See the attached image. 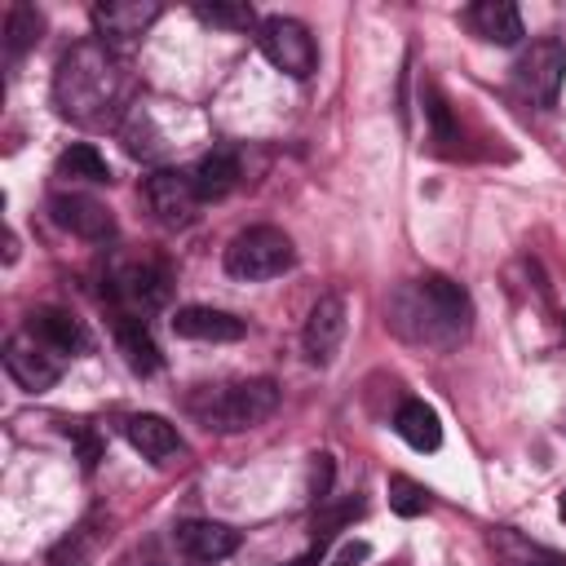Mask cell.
<instances>
[{"label":"cell","mask_w":566,"mask_h":566,"mask_svg":"<svg viewBox=\"0 0 566 566\" xmlns=\"http://www.w3.org/2000/svg\"><path fill=\"white\" fill-rule=\"evenodd\" d=\"M190 177H195L199 199H226V195L239 186V155L226 150V146H217V150H208V155L190 168Z\"/></svg>","instance_id":"20"},{"label":"cell","mask_w":566,"mask_h":566,"mask_svg":"<svg viewBox=\"0 0 566 566\" xmlns=\"http://www.w3.org/2000/svg\"><path fill=\"white\" fill-rule=\"evenodd\" d=\"M124 438H128L133 451H142V460H150V464H168L172 455L186 451L181 433H177L164 416H150V411L128 416V420H124Z\"/></svg>","instance_id":"14"},{"label":"cell","mask_w":566,"mask_h":566,"mask_svg":"<svg viewBox=\"0 0 566 566\" xmlns=\"http://www.w3.org/2000/svg\"><path fill=\"white\" fill-rule=\"evenodd\" d=\"M97 539H102V531H97V517H88V522H80L53 553H49V566H84L88 557H93V548H97Z\"/></svg>","instance_id":"23"},{"label":"cell","mask_w":566,"mask_h":566,"mask_svg":"<svg viewBox=\"0 0 566 566\" xmlns=\"http://www.w3.org/2000/svg\"><path fill=\"white\" fill-rule=\"evenodd\" d=\"M115 345H119L124 363H128L137 376H155V371H159V345H155L146 318H137V314H115Z\"/></svg>","instance_id":"18"},{"label":"cell","mask_w":566,"mask_h":566,"mask_svg":"<svg viewBox=\"0 0 566 566\" xmlns=\"http://www.w3.org/2000/svg\"><path fill=\"white\" fill-rule=\"evenodd\" d=\"M424 119H429V128H433V142H442V146L460 142V128H455V119H451V111H447V97H442L433 84L424 88Z\"/></svg>","instance_id":"26"},{"label":"cell","mask_w":566,"mask_h":566,"mask_svg":"<svg viewBox=\"0 0 566 566\" xmlns=\"http://www.w3.org/2000/svg\"><path fill=\"white\" fill-rule=\"evenodd\" d=\"M562 323H566V318H562Z\"/></svg>","instance_id":"32"},{"label":"cell","mask_w":566,"mask_h":566,"mask_svg":"<svg viewBox=\"0 0 566 566\" xmlns=\"http://www.w3.org/2000/svg\"><path fill=\"white\" fill-rule=\"evenodd\" d=\"M562 80H566V44L553 35L531 40L513 62V84L531 106H553L562 93Z\"/></svg>","instance_id":"7"},{"label":"cell","mask_w":566,"mask_h":566,"mask_svg":"<svg viewBox=\"0 0 566 566\" xmlns=\"http://www.w3.org/2000/svg\"><path fill=\"white\" fill-rule=\"evenodd\" d=\"M195 18L208 22V27H221V31H248L256 22L252 4H239V0H199Z\"/></svg>","instance_id":"24"},{"label":"cell","mask_w":566,"mask_h":566,"mask_svg":"<svg viewBox=\"0 0 566 566\" xmlns=\"http://www.w3.org/2000/svg\"><path fill=\"white\" fill-rule=\"evenodd\" d=\"M557 513H562V522H566V491H562V500H557Z\"/></svg>","instance_id":"31"},{"label":"cell","mask_w":566,"mask_h":566,"mask_svg":"<svg viewBox=\"0 0 566 566\" xmlns=\"http://www.w3.org/2000/svg\"><path fill=\"white\" fill-rule=\"evenodd\" d=\"M172 332L181 340H212V345H226V340H243L248 336V323L230 310H212V305H181L172 314Z\"/></svg>","instance_id":"13"},{"label":"cell","mask_w":566,"mask_h":566,"mask_svg":"<svg viewBox=\"0 0 566 566\" xmlns=\"http://www.w3.org/2000/svg\"><path fill=\"white\" fill-rule=\"evenodd\" d=\"M469 27L486 40V44H500V49H509V44H517L526 31H522V13H517V4H509V0H478L473 9H469Z\"/></svg>","instance_id":"17"},{"label":"cell","mask_w":566,"mask_h":566,"mask_svg":"<svg viewBox=\"0 0 566 566\" xmlns=\"http://www.w3.org/2000/svg\"><path fill=\"white\" fill-rule=\"evenodd\" d=\"M296 248L279 226H248L226 243V274L243 283H265L292 270Z\"/></svg>","instance_id":"4"},{"label":"cell","mask_w":566,"mask_h":566,"mask_svg":"<svg viewBox=\"0 0 566 566\" xmlns=\"http://www.w3.org/2000/svg\"><path fill=\"white\" fill-rule=\"evenodd\" d=\"M57 177L102 186V181H111V164H106L88 142H75L71 150H62V155H57Z\"/></svg>","instance_id":"21"},{"label":"cell","mask_w":566,"mask_h":566,"mask_svg":"<svg viewBox=\"0 0 566 566\" xmlns=\"http://www.w3.org/2000/svg\"><path fill=\"white\" fill-rule=\"evenodd\" d=\"M146 203H150V212L159 217V226H168V230H186L195 217H199V190H195V177L190 172H181V168H155L150 177H146Z\"/></svg>","instance_id":"8"},{"label":"cell","mask_w":566,"mask_h":566,"mask_svg":"<svg viewBox=\"0 0 566 566\" xmlns=\"http://www.w3.org/2000/svg\"><path fill=\"white\" fill-rule=\"evenodd\" d=\"M128 93V71L119 62V49L102 40H80L62 53L53 71V102L71 124L102 128L115 124Z\"/></svg>","instance_id":"1"},{"label":"cell","mask_w":566,"mask_h":566,"mask_svg":"<svg viewBox=\"0 0 566 566\" xmlns=\"http://www.w3.org/2000/svg\"><path fill=\"white\" fill-rule=\"evenodd\" d=\"M186 411L212 429V433H239V429H256L279 411V385L265 376L252 380H234V385H199L186 398Z\"/></svg>","instance_id":"3"},{"label":"cell","mask_w":566,"mask_h":566,"mask_svg":"<svg viewBox=\"0 0 566 566\" xmlns=\"http://www.w3.org/2000/svg\"><path fill=\"white\" fill-rule=\"evenodd\" d=\"M4 371L27 389V394H44L62 380V354H53L44 340H35L31 332H18L4 340Z\"/></svg>","instance_id":"9"},{"label":"cell","mask_w":566,"mask_h":566,"mask_svg":"<svg viewBox=\"0 0 566 566\" xmlns=\"http://www.w3.org/2000/svg\"><path fill=\"white\" fill-rule=\"evenodd\" d=\"M159 13L164 9L155 0H102V4H93V27H97V40L102 44L124 49V44L142 40L155 27Z\"/></svg>","instance_id":"10"},{"label":"cell","mask_w":566,"mask_h":566,"mask_svg":"<svg viewBox=\"0 0 566 566\" xmlns=\"http://www.w3.org/2000/svg\"><path fill=\"white\" fill-rule=\"evenodd\" d=\"M389 327L411 340V345H433V349H451L464 340L469 323H473V301L469 292L447 279V274H424L402 283L389 296Z\"/></svg>","instance_id":"2"},{"label":"cell","mask_w":566,"mask_h":566,"mask_svg":"<svg viewBox=\"0 0 566 566\" xmlns=\"http://www.w3.org/2000/svg\"><path fill=\"white\" fill-rule=\"evenodd\" d=\"M522 566H566V557H562V553H553V548H526Z\"/></svg>","instance_id":"29"},{"label":"cell","mask_w":566,"mask_h":566,"mask_svg":"<svg viewBox=\"0 0 566 566\" xmlns=\"http://www.w3.org/2000/svg\"><path fill=\"white\" fill-rule=\"evenodd\" d=\"M106 292H111V301L119 305V314L146 318V314H155V310L168 305V296H172V274H168V265L155 261V256H133V261H119V265L106 274Z\"/></svg>","instance_id":"5"},{"label":"cell","mask_w":566,"mask_h":566,"mask_svg":"<svg viewBox=\"0 0 566 566\" xmlns=\"http://www.w3.org/2000/svg\"><path fill=\"white\" fill-rule=\"evenodd\" d=\"M327 486H332V455H314V500L318 504L327 500Z\"/></svg>","instance_id":"27"},{"label":"cell","mask_w":566,"mask_h":566,"mask_svg":"<svg viewBox=\"0 0 566 566\" xmlns=\"http://www.w3.org/2000/svg\"><path fill=\"white\" fill-rule=\"evenodd\" d=\"M40 31H44L40 9L35 4H13L9 18H4V49H9V57H22L40 40Z\"/></svg>","instance_id":"22"},{"label":"cell","mask_w":566,"mask_h":566,"mask_svg":"<svg viewBox=\"0 0 566 566\" xmlns=\"http://www.w3.org/2000/svg\"><path fill=\"white\" fill-rule=\"evenodd\" d=\"M71 438L80 442V460H84V469H93V464H97V438H93L88 429H71Z\"/></svg>","instance_id":"28"},{"label":"cell","mask_w":566,"mask_h":566,"mask_svg":"<svg viewBox=\"0 0 566 566\" xmlns=\"http://www.w3.org/2000/svg\"><path fill=\"white\" fill-rule=\"evenodd\" d=\"M394 433H398L411 451H438V442H442L438 411H433L424 398H407V402L394 411Z\"/></svg>","instance_id":"19"},{"label":"cell","mask_w":566,"mask_h":566,"mask_svg":"<svg viewBox=\"0 0 566 566\" xmlns=\"http://www.w3.org/2000/svg\"><path fill=\"white\" fill-rule=\"evenodd\" d=\"M358 557H367V544H349V548H345V553H340L332 566H354Z\"/></svg>","instance_id":"30"},{"label":"cell","mask_w":566,"mask_h":566,"mask_svg":"<svg viewBox=\"0 0 566 566\" xmlns=\"http://www.w3.org/2000/svg\"><path fill=\"white\" fill-rule=\"evenodd\" d=\"M340 340H345V296L327 292V296L314 301V310L305 318V332H301V345H305V358L314 367H327L336 358Z\"/></svg>","instance_id":"12"},{"label":"cell","mask_w":566,"mask_h":566,"mask_svg":"<svg viewBox=\"0 0 566 566\" xmlns=\"http://www.w3.org/2000/svg\"><path fill=\"white\" fill-rule=\"evenodd\" d=\"M256 44H261L265 62L283 75H292V80H305L318 66V44H314L310 27L296 22V18H283V13L261 18L256 22Z\"/></svg>","instance_id":"6"},{"label":"cell","mask_w":566,"mask_h":566,"mask_svg":"<svg viewBox=\"0 0 566 566\" xmlns=\"http://www.w3.org/2000/svg\"><path fill=\"white\" fill-rule=\"evenodd\" d=\"M49 208H53V221H57L62 230H71L75 239H88V243H111V239H115V217H111V208H106L102 199L84 195V190H62V195L49 199Z\"/></svg>","instance_id":"11"},{"label":"cell","mask_w":566,"mask_h":566,"mask_svg":"<svg viewBox=\"0 0 566 566\" xmlns=\"http://www.w3.org/2000/svg\"><path fill=\"white\" fill-rule=\"evenodd\" d=\"M177 544H181V553H186L190 562L212 566V562H226V557L239 548V531L226 526V522H203V517H195V522H181V526H177Z\"/></svg>","instance_id":"15"},{"label":"cell","mask_w":566,"mask_h":566,"mask_svg":"<svg viewBox=\"0 0 566 566\" xmlns=\"http://www.w3.org/2000/svg\"><path fill=\"white\" fill-rule=\"evenodd\" d=\"M389 509H394L398 517H420V513L429 509V491H424L416 478L394 473V478H389Z\"/></svg>","instance_id":"25"},{"label":"cell","mask_w":566,"mask_h":566,"mask_svg":"<svg viewBox=\"0 0 566 566\" xmlns=\"http://www.w3.org/2000/svg\"><path fill=\"white\" fill-rule=\"evenodd\" d=\"M27 332H31L35 340H44V345H49L53 354H62V358L88 349V332H84V323H80L75 314H66V310H53V305L35 310V314L27 318Z\"/></svg>","instance_id":"16"}]
</instances>
